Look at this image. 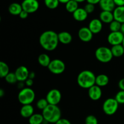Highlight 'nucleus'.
Masks as SVG:
<instances>
[{"label":"nucleus","instance_id":"44","mask_svg":"<svg viewBox=\"0 0 124 124\" xmlns=\"http://www.w3.org/2000/svg\"><path fill=\"white\" fill-rule=\"evenodd\" d=\"M5 94V92L4 91L3 89H0V97L2 98L4 96V95Z\"/></svg>","mask_w":124,"mask_h":124},{"label":"nucleus","instance_id":"42","mask_svg":"<svg viewBox=\"0 0 124 124\" xmlns=\"http://www.w3.org/2000/svg\"><path fill=\"white\" fill-rule=\"evenodd\" d=\"M23 82H19V83H18V88H21V90L24 88V87H24V83H23Z\"/></svg>","mask_w":124,"mask_h":124},{"label":"nucleus","instance_id":"25","mask_svg":"<svg viewBox=\"0 0 124 124\" xmlns=\"http://www.w3.org/2000/svg\"><path fill=\"white\" fill-rule=\"evenodd\" d=\"M44 119L42 114L34 113L30 118H29V122L30 124H42Z\"/></svg>","mask_w":124,"mask_h":124},{"label":"nucleus","instance_id":"18","mask_svg":"<svg viewBox=\"0 0 124 124\" xmlns=\"http://www.w3.org/2000/svg\"><path fill=\"white\" fill-rule=\"evenodd\" d=\"M20 114L24 118H30L34 114V108L31 104L24 105L20 110Z\"/></svg>","mask_w":124,"mask_h":124},{"label":"nucleus","instance_id":"10","mask_svg":"<svg viewBox=\"0 0 124 124\" xmlns=\"http://www.w3.org/2000/svg\"><path fill=\"white\" fill-rule=\"evenodd\" d=\"M124 38V35L121 31L110 32L107 37L108 43L112 46L122 44Z\"/></svg>","mask_w":124,"mask_h":124},{"label":"nucleus","instance_id":"5","mask_svg":"<svg viewBox=\"0 0 124 124\" xmlns=\"http://www.w3.org/2000/svg\"><path fill=\"white\" fill-rule=\"evenodd\" d=\"M95 57L97 60L102 63H108L112 60L113 55L111 48L107 47H98L95 51Z\"/></svg>","mask_w":124,"mask_h":124},{"label":"nucleus","instance_id":"19","mask_svg":"<svg viewBox=\"0 0 124 124\" xmlns=\"http://www.w3.org/2000/svg\"><path fill=\"white\" fill-rule=\"evenodd\" d=\"M115 20L124 23V6H117L113 12Z\"/></svg>","mask_w":124,"mask_h":124},{"label":"nucleus","instance_id":"4","mask_svg":"<svg viewBox=\"0 0 124 124\" xmlns=\"http://www.w3.org/2000/svg\"><path fill=\"white\" fill-rule=\"evenodd\" d=\"M18 99L23 105L31 104L35 99V93L30 87H24L18 93Z\"/></svg>","mask_w":124,"mask_h":124},{"label":"nucleus","instance_id":"11","mask_svg":"<svg viewBox=\"0 0 124 124\" xmlns=\"http://www.w3.org/2000/svg\"><path fill=\"white\" fill-rule=\"evenodd\" d=\"M78 37L82 42H88L93 39V33L88 27H82L78 31Z\"/></svg>","mask_w":124,"mask_h":124},{"label":"nucleus","instance_id":"23","mask_svg":"<svg viewBox=\"0 0 124 124\" xmlns=\"http://www.w3.org/2000/svg\"><path fill=\"white\" fill-rule=\"evenodd\" d=\"M51 61L52 60L50 59L49 56L46 53H42L38 58V61L39 64L41 66L45 67H48Z\"/></svg>","mask_w":124,"mask_h":124},{"label":"nucleus","instance_id":"14","mask_svg":"<svg viewBox=\"0 0 124 124\" xmlns=\"http://www.w3.org/2000/svg\"><path fill=\"white\" fill-rule=\"evenodd\" d=\"M88 27L93 34H98L102 30V22L99 19L94 18L90 21Z\"/></svg>","mask_w":124,"mask_h":124},{"label":"nucleus","instance_id":"3","mask_svg":"<svg viewBox=\"0 0 124 124\" xmlns=\"http://www.w3.org/2000/svg\"><path fill=\"white\" fill-rule=\"evenodd\" d=\"M42 115L44 120L50 124L56 123L61 119V111L58 105L48 104V106L42 110Z\"/></svg>","mask_w":124,"mask_h":124},{"label":"nucleus","instance_id":"29","mask_svg":"<svg viewBox=\"0 0 124 124\" xmlns=\"http://www.w3.org/2000/svg\"><path fill=\"white\" fill-rule=\"evenodd\" d=\"M121 23L117 21L116 20H114L111 22L109 25V29L111 32L114 31H119L121 30Z\"/></svg>","mask_w":124,"mask_h":124},{"label":"nucleus","instance_id":"48","mask_svg":"<svg viewBox=\"0 0 124 124\" xmlns=\"http://www.w3.org/2000/svg\"></svg>","mask_w":124,"mask_h":124},{"label":"nucleus","instance_id":"9","mask_svg":"<svg viewBox=\"0 0 124 124\" xmlns=\"http://www.w3.org/2000/svg\"><path fill=\"white\" fill-rule=\"evenodd\" d=\"M23 10L27 13H33L36 12L39 7V3L38 0H24L21 3Z\"/></svg>","mask_w":124,"mask_h":124},{"label":"nucleus","instance_id":"22","mask_svg":"<svg viewBox=\"0 0 124 124\" xmlns=\"http://www.w3.org/2000/svg\"><path fill=\"white\" fill-rule=\"evenodd\" d=\"M109 83V78L105 74H101L96 77V85L100 87H105Z\"/></svg>","mask_w":124,"mask_h":124},{"label":"nucleus","instance_id":"41","mask_svg":"<svg viewBox=\"0 0 124 124\" xmlns=\"http://www.w3.org/2000/svg\"><path fill=\"white\" fill-rule=\"evenodd\" d=\"M35 73L34 71H30V73H29V78L31 79H33L35 78Z\"/></svg>","mask_w":124,"mask_h":124},{"label":"nucleus","instance_id":"34","mask_svg":"<svg viewBox=\"0 0 124 124\" xmlns=\"http://www.w3.org/2000/svg\"><path fill=\"white\" fill-rule=\"evenodd\" d=\"M84 9L85 10L86 12L89 14V13H92L94 12V9H95V7H94V5L92 4L87 3V4L85 6Z\"/></svg>","mask_w":124,"mask_h":124},{"label":"nucleus","instance_id":"32","mask_svg":"<svg viewBox=\"0 0 124 124\" xmlns=\"http://www.w3.org/2000/svg\"><path fill=\"white\" fill-rule=\"evenodd\" d=\"M85 124H98V119L94 115H88L85 120Z\"/></svg>","mask_w":124,"mask_h":124},{"label":"nucleus","instance_id":"36","mask_svg":"<svg viewBox=\"0 0 124 124\" xmlns=\"http://www.w3.org/2000/svg\"><path fill=\"white\" fill-rule=\"evenodd\" d=\"M29 13H27V12H26V11L25 10H23L21 12V13L19 14V17H20L21 19H26L28 17V16H29Z\"/></svg>","mask_w":124,"mask_h":124},{"label":"nucleus","instance_id":"16","mask_svg":"<svg viewBox=\"0 0 124 124\" xmlns=\"http://www.w3.org/2000/svg\"><path fill=\"white\" fill-rule=\"evenodd\" d=\"M88 13L84 9V8H79V7L73 13V17L76 21L79 22L84 21L88 17Z\"/></svg>","mask_w":124,"mask_h":124},{"label":"nucleus","instance_id":"7","mask_svg":"<svg viewBox=\"0 0 124 124\" xmlns=\"http://www.w3.org/2000/svg\"><path fill=\"white\" fill-rule=\"evenodd\" d=\"M47 68L54 75H60L65 71V64L61 59H54L51 61Z\"/></svg>","mask_w":124,"mask_h":124},{"label":"nucleus","instance_id":"47","mask_svg":"<svg viewBox=\"0 0 124 124\" xmlns=\"http://www.w3.org/2000/svg\"><path fill=\"white\" fill-rule=\"evenodd\" d=\"M122 46H123V47H124V38L123 42H122Z\"/></svg>","mask_w":124,"mask_h":124},{"label":"nucleus","instance_id":"31","mask_svg":"<svg viewBox=\"0 0 124 124\" xmlns=\"http://www.w3.org/2000/svg\"><path fill=\"white\" fill-rule=\"evenodd\" d=\"M6 82L10 84H13L18 81L15 73L13 72H10L5 78Z\"/></svg>","mask_w":124,"mask_h":124},{"label":"nucleus","instance_id":"27","mask_svg":"<svg viewBox=\"0 0 124 124\" xmlns=\"http://www.w3.org/2000/svg\"><path fill=\"white\" fill-rule=\"evenodd\" d=\"M9 73V67L8 65L3 61L0 62V77L1 78H5Z\"/></svg>","mask_w":124,"mask_h":124},{"label":"nucleus","instance_id":"1","mask_svg":"<svg viewBox=\"0 0 124 124\" xmlns=\"http://www.w3.org/2000/svg\"><path fill=\"white\" fill-rule=\"evenodd\" d=\"M39 42L41 47L46 50L51 52L57 48L59 44L58 33L53 30H47L40 35Z\"/></svg>","mask_w":124,"mask_h":124},{"label":"nucleus","instance_id":"2","mask_svg":"<svg viewBox=\"0 0 124 124\" xmlns=\"http://www.w3.org/2000/svg\"><path fill=\"white\" fill-rule=\"evenodd\" d=\"M96 77L94 73L90 70H83L79 73L77 82L80 87L84 89H89L96 85Z\"/></svg>","mask_w":124,"mask_h":124},{"label":"nucleus","instance_id":"17","mask_svg":"<svg viewBox=\"0 0 124 124\" xmlns=\"http://www.w3.org/2000/svg\"><path fill=\"white\" fill-rule=\"evenodd\" d=\"M99 19L102 22V23L110 24L114 19L113 13L108 11H102L99 14Z\"/></svg>","mask_w":124,"mask_h":124},{"label":"nucleus","instance_id":"43","mask_svg":"<svg viewBox=\"0 0 124 124\" xmlns=\"http://www.w3.org/2000/svg\"><path fill=\"white\" fill-rule=\"evenodd\" d=\"M59 2V3H62V4H66L69 1H70V0H58Z\"/></svg>","mask_w":124,"mask_h":124},{"label":"nucleus","instance_id":"20","mask_svg":"<svg viewBox=\"0 0 124 124\" xmlns=\"http://www.w3.org/2000/svg\"><path fill=\"white\" fill-rule=\"evenodd\" d=\"M59 41L63 44H69L72 41L73 37L71 34L68 31H61L58 33Z\"/></svg>","mask_w":124,"mask_h":124},{"label":"nucleus","instance_id":"37","mask_svg":"<svg viewBox=\"0 0 124 124\" xmlns=\"http://www.w3.org/2000/svg\"><path fill=\"white\" fill-rule=\"evenodd\" d=\"M25 85L27 86V87H30L33 85V79L28 78L26 81H25Z\"/></svg>","mask_w":124,"mask_h":124},{"label":"nucleus","instance_id":"12","mask_svg":"<svg viewBox=\"0 0 124 124\" xmlns=\"http://www.w3.org/2000/svg\"><path fill=\"white\" fill-rule=\"evenodd\" d=\"M18 81L19 82H25L28 78L30 72L25 66H19L16 69L15 71Z\"/></svg>","mask_w":124,"mask_h":124},{"label":"nucleus","instance_id":"6","mask_svg":"<svg viewBox=\"0 0 124 124\" xmlns=\"http://www.w3.org/2000/svg\"><path fill=\"white\" fill-rule=\"evenodd\" d=\"M119 104L115 98H108L103 103V111L108 116L115 115L118 110Z\"/></svg>","mask_w":124,"mask_h":124},{"label":"nucleus","instance_id":"21","mask_svg":"<svg viewBox=\"0 0 124 124\" xmlns=\"http://www.w3.org/2000/svg\"><path fill=\"white\" fill-rule=\"evenodd\" d=\"M23 10L21 4L18 3V2H13L10 4L8 8V12L11 15L15 16L19 15Z\"/></svg>","mask_w":124,"mask_h":124},{"label":"nucleus","instance_id":"33","mask_svg":"<svg viewBox=\"0 0 124 124\" xmlns=\"http://www.w3.org/2000/svg\"><path fill=\"white\" fill-rule=\"evenodd\" d=\"M115 98L119 104H124V91L120 90L117 92Z\"/></svg>","mask_w":124,"mask_h":124},{"label":"nucleus","instance_id":"26","mask_svg":"<svg viewBox=\"0 0 124 124\" xmlns=\"http://www.w3.org/2000/svg\"><path fill=\"white\" fill-rule=\"evenodd\" d=\"M78 4L75 0H70L65 4V9L69 13H73L79 8Z\"/></svg>","mask_w":124,"mask_h":124},{"label":"nucleus","instance_id":"39","mask_svg":"<svg viewBox=\"0 0 124 124\" xmlns=\"http://www.w3.org/2000/svg\"><path fill=\"white\" fill-rule=\"evenodd\" d=\"M113 1L116 7L117 6H124V0H113Z\"/></svg>","mask_w":124,"mask_h":124},{"label":"nucleus","instance_id":"15","mask_svg":"<svg viewBox=\"0 0 124 124\" xmlns=\"http://www.w3.org/2000/svg\"><path fill=\"white\" fill-rule=\"evenodd\" d=\"M99 5L100 8L102 9V11H108L113 12L116 7L113 0H101Z\"/></svg>","mask_w":124,"mask_h":124},{"label":"nucleus","instance_id":"24","mask_svg":"<svg viewBox=\"0 0 124 124\" xmlns=\"http://www.w3.org/2000/svg\"><path fill=\"white\" fill-rule=\"evenodd\" d=\"M111 50L113 57L119 58V57L123 56L124 54V48L122 44L112 46V47L111 48Z\"/></svg>","mask_w":124,"mask_h":124},{"label":"nucleus","instance_id":"40","mask_svg":"<svg viewBox=\"0 0 124 124\" xmlns=\"http://www.w3.org/2000/svg\"><path fill=\"white\" fill-rule=\"evenodd\" d=\"M87 2V3L92 4L93 5L97 4H99L101 0H86Z\"/></svg>","mask_w":124,"mask_h":124},{"label":"nucleus","instance_id":"13","mask_svg":"<svg viewBox=\"0 0 124 124\" xmlns=\"http://www.w3.org/2000/svg\"><path fill=\"white\" fill-rule=\"evenodd\" d=\"M88 94L89 98L92 100L94 101H98L101 99L102 95L101 87H99L96 85H94L88 89Z\"/></svg>","mask_w":124,"mask_h":124},{"label":"nucleus","instance_id":"45","mask_svg":"<svg viewBox=\"0 0 124 124\" xmlns=\"http://www.w3.org/2000/svg\"><path fill=\"white\" fill-rule=\"evenodd\" d=\"M120 31L122 32L124 35V23H122V24H121V30H120Z\"/></svg>","mask_w":124,"mask_h":124},{"label":"nucleus","instance_id":"30","mask_svg":"<svg viewBox=\"0 0 124 124\" xmlns=\"http://www.w3.org/2000/svg\"><path fill=\"white\" fill-rule=\"evenodd\" d=\"M48 104H49L47 102L46 98H42V99H39L37 101V102H36V107L42 111L48 106Z\"/></svg>","mask_w":124,"mask_h":124},{"label":"nucleus","instance_id":"46","mask_svg":"<svg viewBox=\"0 0 124 124\" xmlns=\"http://www.w3.org/2000/svg\"><path fill=\"white\" fill-rule=\"evenodd\" d=\"M75 1H76V2H78V3H79V2H84V1H86V0H75Z\"/></svg>","mask_w":124,"mask_h":124},{"label":"nucleus","instance_id":"28","mask_svg":"<svg viewBox=\"0 0 124 124\" xmlns=\"http://www.w3.org/2000/svg\"><path fill=\"white\" fill-rule=\"evenodd\" d=\"M44 1L46 7L49 9H55L59 4L58 0H44Z\"/></svg>","mask_w":124,"mask_h":124},{"label":"nucleus","instance_id":"38","mask_svg":"<svg viewBox=\"0 0 124 124\" xmlns=\"http://www.w3.org/2000/svg\"><path fill=\"white\" fill-rule=\"evenodd\" d=\"M118 86H119V88H120L121 90L124 91V78L121 79L119 81Z\"/></svg>","mask_w":124,"mask_h":124},{"label":"nucleus","instance_id":"35","mask_svg":"<svg viewBox=\"0 0 124 124\" xmlns=\"http://www.w3.org/2000/svg\"><path fill=\"white\" fill-rule=\"evenodd\" d=\"M54 124H71L68 119L65 118H61Z\"/></svg>","mask_w":124,"mask_h":124},{"label":"nucleus","instance_id":"8","mask_svg":"<svg viewBox=\"0 0 124 124\" xmlns=\"http://www.w3.org/2000/svg\"><path fill=\"white\" fill-rule=\"evenodd\" d=\"M46 98L49 104L58 105V104L61 101L62 94L59 90L54 88L50 90L47 93Z\"/></svg>","mask_w":124,"mask_h":124}]
</instances>
